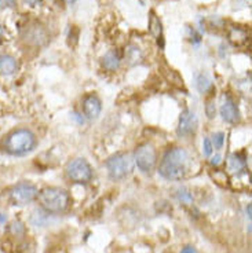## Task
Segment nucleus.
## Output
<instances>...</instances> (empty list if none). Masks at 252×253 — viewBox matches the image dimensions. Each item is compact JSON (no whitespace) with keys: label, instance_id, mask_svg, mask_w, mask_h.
<instances>
[{"label":"nucleus","instance_id":"6ab92c4d","mask_svg":"<svg viewBox=\"0 0 252 253\" xmlns=\"http://www.w3.org/2000/svg\"><path fill=\"white\" fill-rule=\"evenodd\" d=\"M209 85H211V83H209V80L204 75H200V76L197 77V88H199L200 92H205L209 88Z\"/></svg>","mask_w":252,"mask_h":253},{"label":"nucleus","instance_id":"f257e3e1","mask_svg":"<svg viewBox=\"0 0 252 253\" xmlns=\"http://www.w3.org/2000/svg\"><path fill=\"white\" fill-rule=\"evenodd\" d=\"M186 167H188V153L181 147H175L165 153L158 172L167 180H181L186 173Z\"/></svg>","mask_w":252,"mask_h":253},{"label":"nucleus","instance_id":"412c9836","mask_svg":"<svg viewBox=\"0 0 252 253\" xmlns=\"http://www.w3.org/2000/svg\"><path fill=\"white\" fill-rule=\"evenodd\" d=\"M178 198H179L182 203H186V204L192 203V194H190L189 191H186V190H179V193H178Z\"/></svg>","mask_w":252,"mask_h":253},{"label":"nucleus","instance_id":"a211bd4d","mask_svg":"<svg viewBox=\"0 0 252 253\" xmlns=\"http://www.w3.org/2000/svg\"><path fill=\"white\" fill-rule=\"evenodd\" d=\"M223 142H225V133L223 132H216L212 135V147H215L216 150H221L222 146H223Z\"/></svg>","mask_w":252,"mask_h":253},{"label":"nucleus","instance_id":"0eeeda50","mask_svg":"<svg viewBox=\"0 0 252 253\" xmlns=\"http://www.w3.org/2000/svg\"><path fill=\"white\" fill-rule=\"evenodd\" d=\"M134 161L137 163L138 168L141 171L149 172L154 168L156 161H157V156H156V150L154 147L149 143L141 145L135 152L134 156Z\"/></svg>","mask_w":252,"mask_h":253},{"label":"nucleus","instance_id":"6e6552de","mask_svg":"<svg viewBox=\"0 0 252 253\" xmlns=\"http://www.w3.org/2000/svg\"><path fill=\"white\" fill-rule=\"evenodd\" d=\"M22 36L26 42L32 45H45L49 42V35L42 25L39 24H31L26 26L25 32L22 33Z\"/></svg>","mask_w":252,"mask_h":253},{"label":"nucleus","instance_id":"1a4fd4ad","mask_svg":"<svg viewBox=\"0 0 252 253\" xmlns=\"http://www.w3.org/2000/svg\"><path fill=\"white\" fill-rule=\"evenodd\" d=\"M197 128V117L195 112H192L189 109L183 110L181 117H179V124H178V135L181 136H188L195 133Z\"/></svg>","mask_w":252,"mask_h":253},{"label":"nucleus","instance_id":"aec40b11","mask_svg":"<svg viewBox=\"0 0 252 253\" xmlns=\"http://www.w3.org/2000/svg\"><path fill=\"white\" fill-rule=\"evenodd\" d=\"M212 150H214V147H212L211 139L209 138H204V140H202V153H204V156L209 157L212 154Z\"/></svg>","mask_w":252,"mask_h":253},{"label":"nucleus","instance_id":"cd10ccee","mask_svg":"<svg viewBox=\"0 0 252 253\" xmlns=\"http://www.w3.org/2000/svg\"><path fill=\"white\" fill-rule=\"evenodd\" d=\"M65 3H68V4H72V3H75L76 0H63Z\"/></svg>","mask_w":252,"mask_h":253},{"label":"nucleus","instance_id":"c85d7f7f","mask_svg":"<svg viewBox=\"0 0 252 253\" xmlns=\"http://www.w3.org/2000/svg\"><path fill=\"white\" fill-rule=\"evenodd\" d=\"M1 35H3V29H1V26H0V38H1Z\"/></svg>","mask_w":252,"mask_h":253},{"label":"nucleus","instance_id":"5701e85b","mask_svg":"<svg viewBox=\"0 0 252 253\" xmlns=\"http://www.w3.org/2000/svg\"><path fill=\"white\" fill-rule=\"evenodd\" d=\"M14 1H15V0H0V11L4 10V8H8V7L14 6Z\"/></svg>","mask_w":252,"mask_h":253},{"label":"nucleus","instance_id":"f03ea898","mask_svg":"<svg viewBox=\"0 0 252 253\" xmlns=\"http://www.w3.org/2000/svg\"><path fill=\"white\" fill-rule=\"evenodd\" d=\"M39 203L49 213H61L69 207L68 191L59 187H46L38 194Z\"/></svg>","mask_w":252,"mask_h":253},{"label":"nucleus","instance_id":"393cba45","mask_svg":"<svg viewBox=\"0 0 252 253\" xmlns=\"http://www.w3.org/2000/svg\"><path fill=\"white\" fill-rule=\"evenodd\" d=\"M24 1H25L26 4H29V6L35 7V6H38V4L40 3V1H42V0H24Z\"/></svg>","mask_w":252,"mask_h":253},{"label":"nucleus","instance_id":"4be33fe9","mask_svg":"<svg viewBox=\"0 0 252 253\" xmlns=\"http://www.w3.org/2000/svg\"><path fill=\"white\" fill-rule=\"evenodd\" d=\"M205 113H207L208 119H214L215 116V105L212 101H208L205 105Z\"/></svg>","mask_w":252,"mask_h":253},{"label":"nucleus","instance_id":"423d86ee","mask_svg":"<svg viewBox=\"0 0 252 253\" xmlns=\"http://www.w3.org/2000/svg\"><path fill=\"white\" fill-rule=\"evenodd\" d=\"M66 175L76 183H89L93 177V169L84 158H75L66 165Z\"/></svg>","mask_w":252,"mask_h":253},{"label":"nucleus","instance_id":"2eb2a0df","mask_svg":"<svg viewBox=\"0 0 252 253\" xmlns=\"http://www.w3.org/2000/svg\"><path fill=\"white\" fill-rule=\"evenodd\" d=\"M229 168L234 173H240L246 169V160L241 157L240 154H232L229 158Z\"/></svg>","mask_w":252,"mask_h":253},{"label":"nucleus","instance_id":"bb28decb","mask_svg":"<svg viewBox=\"0 0 252 253\" xmlns=\"http://www.w3.org/2000/svg\"><path fill=\"white\" fill-rule=\"evenodd\" d=\"M247 213H248V217H251V205H248V208H247Z\"/></svg>","mask_w":252,"mask_h":253},{"label":"nucleus","instance_id":"b1692460","mask_svg":"<svg viewBox=\"0 0 252 253\" xmlns=\"http://www.w3.org/2000/svg\"><path fill=\"white\" fill-rule=\"evenodd\" d=\"M181 253H199V252L196 251V248H193V247H190V245H188V247L183 248L182 251H181Z\"/></svg>","mask_w":252,"mask_h":253},{"label":"nucleus","instance_id":"ddd939ff","mask_svg":"<svg viewBox=\"0 0 252 253\" xmlns=\"http://www.w3.org/2000/svg\"><path fill=\"white\" fill-rule=\"evenodd\" d=\"M120 61H121V57H120L119 52L116 50H112L106 52L105 57L102 58V66L106 70L113 72L120 66Z\"/></svg>","mask_w":252,"mask_h":253},{"label":"nucleus","instance_id":"7ed1b4c3","mask_svg":"<svg viewBox=\"0 0 252 253\" xmlns=\"http://www.w3.org/2000/svg\"><path fill=\"white\" fill-rule=\"evenodd\" d=\"M6 150L13 156H24L32 152L36 146V136L32 131L21 128L11 132L6 139Z\"/></svg>","mask_w":252,"mask_h":253},{"label":"nucleus","instance_id":"dca6fc26","mask_svg":"<svg viewBox=\"0 0 252 253\" xmlns=\"http://www.w3.org/2000/svg\"><path fill=\"white\" fill-rule=\"evenodd\" d=\"M149 29H151V35L156 36V38H163L161 36V32H163V28H161V21L156 17V14H151V21H149Z\"/></svg>","mask_w":252,"mask_h":253},{"label":"nucleus","instance_id":"f8f14e48","mask_svg":"<svg viewBox=\"0 0 252 253\" xmlns=\"http://www.w3.org/2000/svg\"><path fill=\"white\" fill-rule=\"evenodd\" d=\"M17 59L11 55H1L0 57V75L10 76L17 72Z\"/></svg>","mask_w":252,"mask_h":253},{"label":"nucleus","instance_id":"4468645a","mask_svg":"<svg viewBox=\"0 0 252 253\" xmlns=\"http://www.w3.org/2000/svg\"><path fill=\"white\" fill-rule=\"evenodd\" d=\"M247 39H248V33H247L244 29H241V28H232V29L229 31V40H230L233 44H244L247 42Z\"/></svg>","mask_w":252,"mask_h":253},{"label":"nucleus","instance_id":"9b49d317","mask_svg":"<svg viewBox=\"0 0 252 253\" xmlns=\"http://www.w3.org/2000/svg\"><path fill=\"white\" fill-rule=\"evenodd\" d=\"M221 116L229 124H236L240 120L239 108L229 96H223V102L221 105Z\"/></svg>","mask_w":252,"mask_h":253},{"label":"nucleus","instance_id":"a878e982","mask_svg":"<svg viewBox=\"0 0 252 253\" xmlns=\"http://www.w3.org/2000/svg\"><path fill=\"white\" fill-rule=\"evenodd\" d=\"M211 163H212V165L219 164V163H221V156H215V157L212 158V161H211Z\"/></svg>","mask_w":252,"mask_h":253},{"label":"nucleus","instance_id":"39448f33","mask_svg":"<svg viewBox=\"0 0 252 253\" xmlns=\"http://www.w3.org/2000/svg\"><path fill=\"white\" fill-rule=\"evenodd\" d=\"M39 190L29 182H21L10 190V201L17 207H25L38 198Z\"/></svg>","mask_w":252,"mask_h":253},{"label":"nucleus","instance_id":"f3484780","mask_svg":"<svg viewBox=\"0 0 252 253\" xmlns=\"http://www.w3.org/2000/svg\"><path fill=\"white\" fill-rule=\"evenodd\" d=\"M126 55H127V59L133 63L139 62V59H141V57H142V55H141V51H139V48L138 47H135V45H130V47H128Z\"/></svg>","mask_w":252,"mask_h":253},{"label":"nucleus","instance_id":"9d476101","mask_svg":"<svg viewBox=\"0 0 252 253\" xmlns=\"http://www.w3.org/2000/svg\"><path fill=\"white\" fill-rule=\"evenodd\" d=\"M101 101L100 98L94 94L87 95L83 101V112H84V116L89 119V120H94L97 119L100 113H101Z\"/></svg>","mask_w":252,"mask_h":253},{"label":"nucleus","instance_id":"20e7f679","mask_svg":"<svg viewBox=\"0 0 252 253\" xmlns=\"http://www.w3.org/2000/svg\"><path fill=\"white\" fill-rule=\"evenodd\" d=\"M106 168L110 179L121 180L133 171L134 156L131 153H119L107 160Z\"/></svg>","mask_w":252,"mask_h":253}]
</instances>
